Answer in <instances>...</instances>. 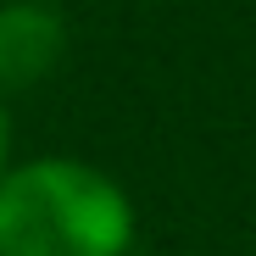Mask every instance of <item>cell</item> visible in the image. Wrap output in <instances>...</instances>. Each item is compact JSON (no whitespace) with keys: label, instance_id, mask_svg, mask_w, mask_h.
<instances>
[{"label":"cell","instance_id":"6da1fadb","mask_svg":"<svg viewBox=\"0 0 256 256\" xmlns=\"http://www.w3.org/2000/svg\"><path fill=\"white\" fill-rule=\"evenodd\" d=\"M128 195L90 162H28L0 178V256H122Z\"/></svg>","mask_w":256,"mask_h":256},{"label":"cell","instance_id":"7a4b0ae2","mask_svg":"<svg viewBox=\"0 0 256 256\" xmlns=\"http://www.w3.org/2000/svg\"><path fill=\"white\" fill-rule=\"evenodd\" d=\"M62 62V17L50 6H17L0 12V90H28Z\"/></svg>","mask_w":256,"mask_h":256},{"label":"cell","instance_id":"3957f363","mask_svg":"<svg viewBox=\"0 0 256 256\" xmlns=\"http://www.w3.org/2000/svg\"><path fill=\"white\" fill-rule=\"evenodd\" d=\"M0 178H6V112H0Z\"/></svg>","mask_w":256,"mask_h":256}]
</instances>
